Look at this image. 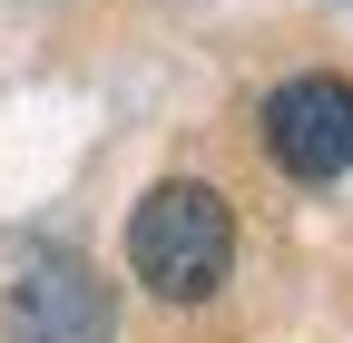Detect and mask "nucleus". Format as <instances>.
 <instances>
[{
  "instance_id": "nucleus-1",
  "label": "nucleus",
  "mask_w": 353,
  "mask_h": 343,
  "mask_svg": "<svg viewBox=\"0 0 353 343\" xmlns=\"http://www.w3.org/2000/svg\"><path fill=\"white\" fill-rule=\"evenodd\" d=\"M226 265H236V216H226L216 187L167 177V187L138 196V216H128V275H138L148 294L206 304V294L226 284Z\"/></svg>"
},
{
  "instance_id": "nucleus-2",
  "label": "nucleus",
  "mask_w": 353,
  "mask_h": 343,
  "mask_svg": "<svg viewBox=\"0 0 353 343\" xmlns=\"http://www.w3.org/2000/svg\"><path fill=\"white\" fill-rule=\"evenodd\" d=\"M265 147H275V167H294V177H343L353 167V79H334V69L285 79V89L265 98Z\"/></svg>"
},
{
  "instance_id": "nucleus-3",
  "label": "nucleus",
  "mask_w": 353,
  "mask_h": 343,
  "mask_svg": "<svg viewBox=\"0 0 353 343\" xmlns=\"http://www.w3.org/2000/svg\"><path fill=\"white\" fill-rule=\"evenodd\" d=\"M10 324L20 343H99L108 333V294L79 255H30L20 284H10Z\"/></svg>"
}]
</instances>
